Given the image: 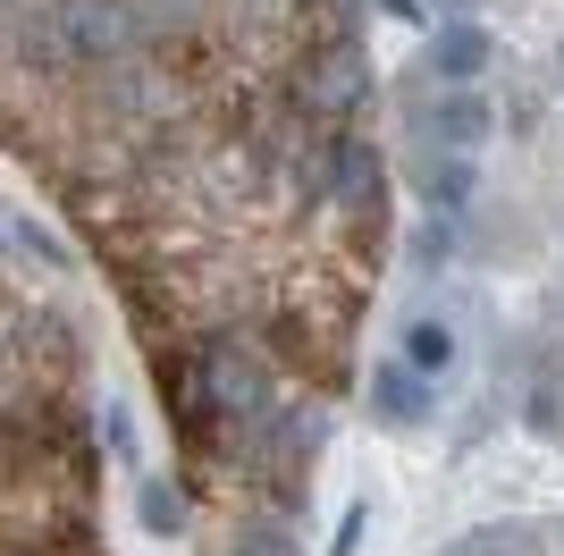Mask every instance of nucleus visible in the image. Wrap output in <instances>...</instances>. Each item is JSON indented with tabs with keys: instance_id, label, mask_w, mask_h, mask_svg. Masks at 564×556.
<instances>
[{
	"instance_id": "nucleus-10",
	"label": "nucleus",
	"mask_w": 564,
	"mask_h": 556,
	"mask_svg": "<svg viewBox=\"0 0 564 556\" xmlns=\"http://www.w3.org/2000/svg\"><path fill=\"white\" fill-rule=\"evenodd\" d=\"M362 532H371V506L354 498V506H346V523H337V539H329V556H354V548H362Z\"/></svg>"
},
{
	"instance_id": "nucleus-7",
	"label": "nucleus",
	"mask_w": 564,
	"mask_h": 556,
	"mask_svg": "<svg viewBox=\"0 0 564 556\" xmlns=\"http://www.w3.org/2000/svg\"><path fill=\"white\" fill-rule=\"evenodd\" d=\"M455 363V338L438 321H413L404 329V371H422V379H438V371Z\"/></svg>"
},
{
	"instance_id": "nucleus-8",
	"label": "nucleus",
	"mask_w": 564,
	"mask_h": 556,
	"mask_svg": "<svg viewBox=\"0 0 564 556\" xmlns=\"http://www.w3.org/2000/svg\"><path fill=\"white\" fill-rule=\"evenodd\" d=\"M422 194H430V211H464L471 203V161H455V152H447V161L422 178Z\"/></svg>"
},
{
	"instance_id": "nucleus-1",
	"label": "nucleus",
	"mask_w": 564,
	"mask_h": 556,
	"mask_svg": "<svg viewBox=\"0 0 564 556\" xmlns=\"http://www.w3.org/2000/svg\"><path fill=\"white\" fill-rule=\"evenodd\" d=\"M135 43H143V18L127 0H51L25 25V60H43V68H110Z\"/></svg>"
},
{
	"instance_id": "nucleus-2",
	"label": "nucleus",
	"mask_w": 564,
	"mask_h": 556,
	"mask_svg": "<svg viewBox=\"0 0 564 556\" xmlns=\"http://www.w3.org/2000/svg\"><path fill=\"white\" fill-rule=\"evenodd\" d=\"M362 101H371V68H362L354 34L312 43V60L295 68V110H312V118H354Z\"/></svg>"
},
{
	"instance_id": "nucleus-3",
	"label": "nucleus",
	"mask_w": 564,
	"mask_h": 556,
	"mask_svg": "<svg viewBox=\"0 0 564 556\" xmlns=\"http://www.w3.org/2000/svg\"><path fill=\"white\" fill-rule=\"evenodd\" d=\"M489 127H497V118H489V101H480V85H455V93H438V101L422 110V136L447 143L455 161H464V152H480V136H489Z\"/></svg>"
},
{
	"instance_id": "nucleus-11",
	"label": "nucleus",
	"mask_w": 564,
	"mask_h": 556,
	"mask_svg": "<svg viewBox=\"0 0 564 556\" xmlns=\"http://www.w3.org/2000/svg\"><path fill=\"white\" fill-rule=\"evenodd\" d=\"M379 9H388V18H404V25H422V18H430L422 0H379Z\"/></svg>"
},
{
	"instance_id": "nucleus-5",
	"label": "nucleus",
	"mask_w": 564,
	"mask_h": 556,
	"mask_svg": "<svg viewBox=\"0 0 564 556\" xmlns=\"http://www.w3.org/2000/svg\"><path fill=\"white\" fill-rule=\"evenodd\" d=\"M371 405H379V421H430V405H438V388H430V379H422V371H379V396H371Z\"/></svg>"
},
{
	"instance_id": "nucleus-12",
	"label": "nucleus",
	"mask_w": 564,
	"mask_h": 556,
	"mask_svg": "<svg viewBox=\"0 0 564 556\" xmlns=\"http://www.w3.org/2000/svg\"><path fill=\"white\" fill-rule=\"evenodd\" d=\"M480 556H506V548H480Z\"/></svg>"
},
{
	"instance_id": "nucleus-9",
	"label": "nucleus",
	"mask_w": 564,
	"mask_h": 556,
	"mask_svg": "<svg viewBox=\"0 0 564 556\" xmlns=\"http://www.w3.org/2000/svg\"><path fill=\"white\" fill-rule=\"evenodd\" d=\"M101 439H110L118 463H135V414H127V405H110V414H101Z\"/></svg>"
},
{
	"instance_id": "nucleus-4",
	"label": "nucleus",
	"mask_w": 564,
	"mask_h": 556,
	"mask_svg": "<svg viewBox=\"0 0 564 556\" xmlns=\"http://www.w3.org/2000/svg\"><path fill=\"white\" fill-rule=\"evenodd\" d=\"M430 68L447 76V85H480V68H489V34H480L471 18L438 25V43H430Z\"/></svg>"
},
{
	"instance_id": "nucleus-6",
	"label": "nucleus",
	"mask_w": 564,
	"mask_h": 556,
	"mask_svg": "<svg viewBox=\"0 0 564 556\" xmlns=\"http://www.w3.org/2000/svg\"><path fill=\"white\" fill-rule=\"evenodd\" d=\"M135 514H143V532H152V539L186 532V498H177L169 481H135Z\"/></svg>"
},
{
	"instance_id": "nucleus-13",
	"label": "nucleus",
	"mask_w": 564,
	"mask_h": 556,
	"mask_svg": "<svg viewBox=\"0 0 564 556\" xmlns=\"http://www.w3.org/2000/svg\"><path fill=\"white\" fill-rule=\"evenodd\" d=\"M253 556H261V548H253Z\"/></svg>"
}]
</instances>
